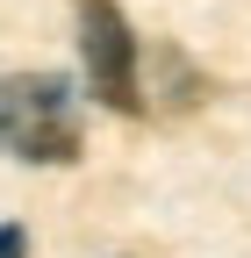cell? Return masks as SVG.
Instances as JSON below:
<instances>
[{"label":"cell","mask_w":251,"mask_h":258,"mask_svg":"<svg viewBox=\"0 0 251 258\" xmlns=\"http://www.w3.org/2000/svg\"><path fill=\"white\" fill-rule=\"evenodd\" d=\"M0 258H29V230L22 222H0Z\"/></svg>","instance_id":"3"},{"label":"cell","mask_w":251,"mask_h":258,"mask_svg":"<svg viewBox=\"0 0 251 258\" xmlns=\"http://www.w3.org/2000/svg\"><path fill=\"white\" fill-rule=\"evenodd\" d=\"M0 151L22 158V165H72V158H79L72 86L50 79V72L0 79Z\"/></svg>","instance_id":"1"},{"label":"cell","mask_w":251,"mask_h":258,"mask_svg":"<svg viewBox=\"0 0 251 258\" xmlns=\"http://www.w3.org/2000/svg\"><path fill=\"white\" fill-rule=\"evenodd\" d=\"M79 50H86V79H93V101L130 115L144 108L137 93V36H130V15L115 0H79Z\"/></svg>","instance_id":"2"}]
</instances>
